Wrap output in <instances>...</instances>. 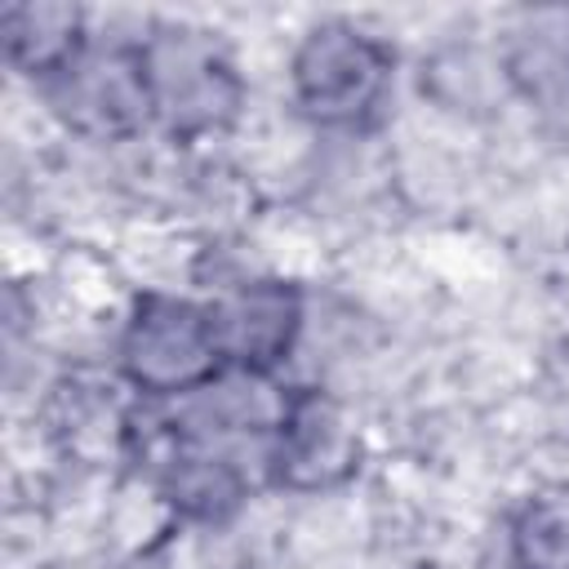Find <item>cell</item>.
Returning a JSON list of instances; mask_svg holds the SVG:
<instances>
[{"label": "cell", "mask_w": 569, "mask_h": 569, "mask_svg": "<svg viewBox=\"0 0 569 569\" xmlns=\"http://www.w3.org/2000/svg\"><path fill=\"white\" fill-rule=\"evenodd\" d=\"M116 365L138 396H156V400L196 396L227 369L209 302H191L160 289L142 293L120 325Z\"/></svg>", "instance_id": "7a4b0ae2"}, {"label": "cell", "mask_w": 569, "mask_h": 569, "mask_svg": "<svg viewBox=\"0 0 569 569\" xmlns=\"http://www.w3.org/2000/svg\"><path fill=\"white\" fill-rule=\"evenodd\" d=\"M516 569H569V489L533 493L511 520Z\"/></svg>", "instance_id": "ba28073f"}, {"label": "cell", "mask_w": 569, "mask_h": 569, "mask_svg": "<svg viewBox=\"0 0 569 569\" xmlns=\"http://www.w3.org/2000/svg\"><path fill=\"white\" fill-rule=\"evenodd\" d=\"M396 84V53L382 36L329 18L302 31L289 53V98L320 129H365Z\"/></svg>", "instance_id": "6da1fadb"}, {"label": "cell", "mask_w": 569, "mask_h": 569, "mask_svg": "<svg viewBox=\"0 0 569 569\" xmlns=\"http://www.w3.org/2000/svg\"><path fill=\"white\" fill-rule=\"evenodd\" d=\"M227 369L276 373L302 338V289L280 276H249L209 302Z\"/></svg>", "instance_id": "5b68a950"}, {"label": "cell", "mask_w": 569, "mask_h": 569, "mask_svg": "<svg viewBox=\"0 0 569 569\" xmlns=\"http://www.w3.org/2000/svg\"><path fill=\"white\" fill-rule=\"evenodd\" d=\"M53 111L67 120V129L93 138V142H120L133 138L151 111L142 44H111V49H84L58 80L44 84Z\"/></svg>", "instance_id": "277c9868"}, {"label": "cell", "mask_w": 569, "mask_h": 569, "mask_svg": "<svg viewBox=\"0 0 569 569\" xmlns=\"http://www.w3.org/2000/svg\"><path fill=\"white\" fill-rule=\"evenodd\" d=\"M142 44L151 111L169 133L200 138L240 116L244 80L236 62L196 27H156Z\"/></svg>", "instance_id": "3957f363"}, {"label": "cell", "mask_w": 569, "mask_h": 569, "mask_svg": "<svg viewBox=\"0 0 569 569\" xmlns=\"http://www.w3.org/2000/svg\"><path fill=\"white\" fill-rule=\"evenodd\" d=\"M356 453H360L356 427L329 391L320 387L289 391L284 418L267 445V467L276 485L293 493L333 489L356 471Z\"/></svg>", "instance_id": "8992f818"}, {"label": "cell", "mask_w": 569, "mask_h": 569, "mask_svg": "<svg viewBox=\"0 0 569 569\" xmlns=\"http://www.w3.org/2000/svg\"><path fill=\"white\" fill-rule=\"evenodd\" d=\"M4 49L22 76L49 84L89 49L84 13L71 4H9L4 9Z\"/></svg>", "instance_id": "52a82bcc"}]
</instances>
